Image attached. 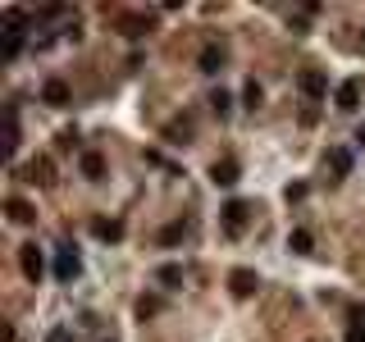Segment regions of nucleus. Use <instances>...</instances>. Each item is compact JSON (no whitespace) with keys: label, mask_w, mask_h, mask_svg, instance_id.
Instances as JSON below:
<instances>
[{"label":"nucleus","mask_w":365,"mask_h":342,"mask_svg":"<svg viewBox=\"0 0 365 342\" xmlns=\"http://www.w3.org/2000/svg\"><path fill=\"white\" fill-rule=\"evenodd\" d=\"M297 87H302V92L311 96V101H320V96H329V78H324L320 68H302V73H297Z\"/></svg>","instance_id":"obj_8"},{"label":"nucleus","mask_w":365,"mask_h":342,"mask_svg":"<svg viewBox=\"0 0 365 342\" xmlns=\"http://www.w3.org/2000/svg\"><path fill=\"white\" fill-rule=\"evenodd\" d=\"M333 105H338L342 114H357V110H361V83H357V78L338 83V92H333Z\"/></svg>","instance_id":"obj_7"},{"label":"nucleus","mask_w":365,"mask_h":342,"mask_svg":"<svg viewBox=\"0 0 365 342\" xmlns=\"http://www.w3.org/2000/svg\"><path fill=\"white\" fill-rule=\"evenodd\" d=\"M119 28H123V37H142L147 32V18H119Z\"/></svg>","instance_id":"obj_22"},{"label":"nucleus","mask_w":365,"mask_h":342,"mask_svg":"<svg viewBox=\"0 0 365 342\" xmlns=\"http://www.w3.org/2000/svg\"><path fill=\"white\" fill-rule=\"evenodd\" d=\"M361 42H365V32H361Z\"/></svg>","instance_id":"obj_28"},{"label":"nucleus","mask_w":365,"mask_h":342,"mask_svg":"<svg viewBox=\"0 0 365 342\" xmlns=\"http://www.w3.org/2000/svg\"><path fill=\"white\" fill-rule=\"evenodd\" d=\"M182 238H187V224H165V228H160V247H174V242H182Z\"/></svg>","instance_id":"obj_17"},{"label":"nucleus","mask_w":365,"mask_h":342,"mask_svg":"<svg viewBox=\"0 0 365 342\" xmlns=\"http://www.w3.org/2000/svg\"><path fill=\"white\" fill-rule=\"evenodd\" d=\"M78 274H82L78 247H60V251H55V279H60V283H73Z\"/></svg>","instance_id":"obj_4"},{"label":"nucleus","mask_w":365,"mask_h":342,"mask_svg":"<svg viewBox=\"0 0 365 342\" xmlns=\"http://www.w3.org/2000/svg\"><path fill=\"white\" fill-rule=\"evenodd\" d=\"M151 315H160V297H142L137 301V319H151Z\"/></svg>","instance_id":"obj_21"},{"label":"nucleus","mask_w":365,"mask_h":342,"mask_svg":"<svg viewBox=\"0 0 365 342\" xmlns=\"http://www.w3.org/2000/svg\"><path fill=\"white\" fill-rule=\"evenodd\" d=\"M219 214H224V233H228V238H242L247 219H252V205H247V201H228Z\"/></svg>","instance_id":"obj_2"},{"label":"nucleus","mask_w":365,"mask_h":342,"mask_svg":"<svg viewBox=\"0 0 365 342\" xmlns=\"http://www.w3.org/2000/svg\"><path fill=\"white\" fill-rule=\"evenodd\" d=\"M73 146H78V133L64 128V133H60V151H73Z\"/></svg>","instance_id":"obj_24"},{"label":"nucleus","mask_w":365,"mask_h":342,"mask_svg":"<svg viewBox=\"0 0 365 342\" xmlns=\"http://www.w3.org/2000/svg\"><path fill=\"white\" fill-rule=\"evenodd\" d=\"M23 51V9H5V46H0V60H14Z\"/></svg>","instance_id":"obj_1"},{"label":"nucleus","mask_w":365,"mask_h":342,"mask_svg":"<svg viewBox=\"0 0 365 342\" xmlns=\"http://www.w3.org/2000/svg\"><path fill=\"white\" fill-rule=\"evenodd\" d=\"M347 324H365V306L357 301V306H347Z\"/></svg>","instance_id":"obj_25"},{"label":"nucleus","mask_w":365,"mask_h":342,"mask_svg":"<svg viewBox=\"0 0 365 342\" xmlns=\"http://www.w3.org/2000/svg\"><path fill=\"white\" fill-rule=\"evenodd\" d=\"M92 233L101 242H119L123 238V219H92Z\"/></svg>","instance_id":"obj_14"},{"label":"nucleus","mask_w":365,"mask_h":342,"mask_svg":"<svg viewBox=\"0 0 365 342\" xmlns=\"http://www.w3.org/2000/svg\"><path fill=\"white\" fill-rule=\"evenodd\" d=\"M5 214H9V224H18V228H27V224L37 219V205H27L23 197H9V201H5Z\"/></svg>","instance_id":"obj_11"},{"label":"nucleus","mask_w":365,"mask_h":342,"mask_svg":"<svg viewBox=\"0 0 365 342\" xmlns=\"http://www.w3.org/2000/svg\"><path fill=\"white\" fill-rule=\"evenodd\" d=\"M283 197H287V201H306V183H287Z\"/></svg>","instance_id":"obj_23"},{"label":"nucleus","mask_w":365,"mask_h":342,"mask_svg":"<svg viewBox=\"0 0 365 342\" xmlns=\"http://www.w3.org/2000/svg\"><path fill=\"white\" fill-rule=\"evenodd\" d=\"M347 342H365V324H347Z\"/></svg>","instance_id":"obj_26"},{"label":"nucleus","mask_w":365,"mask_h":342,"mask_svg":"<svg viewBox=\"0 0 365 342\" xmlns=\"http://www.w3.org/2000/svg\"><path fill=\"white\" fill-rule=\"evenodd\" d=\"M78 169H82V178H92V183H101V178H105V155H101V151H82V160H78Z\"/></svg>","instance_id":"obj_12"},{"label":"nucleus","mask_w":365,"mask_h":342,"mask_svg":"<svg viewBox=\"0 0 365 342\" xmlns=\"http://www.w3.org/2000/svg\"><path fill=\"white\" fill-rule=\"evenodd\" d=\"M156 279L165 283V288H178V283H182V265H160V269H156Z\"/></svg>","instance_id":"obj_19"},{"label":"nucleus","mask_w":365,"mask_h":342,"mask_svg":"<svg viewBox=\"0 0 365 342\" xmlns=\"http://www.w3.org/2000/svg\"><path fill=\"white\" fill-rule=\"evenodd\" d=\"M23 173H27V183H37V188H51V183H55V164H51V155H32Z\"/></svg>","instance_id":"obj_9"},{"label":"nucleus","mask_w":365,"mask_h":342,"mask_svg":"<svg viewBox=\"0 0 365 342\" xmlns=\"http://www.w3.org/2000/svg\"><path fill=\"white\" fill-rule=\"evenodd\" d=\"M256 288H261V279H256V269H233V274H228V292H233L237 301L256 297Z\"/></svg>","instance_id":"obj_6"},{"label":"nucleus","mask_w":365,"mask_h":342,"mask_svg":"<svg viewBox=\"0 0 365 342\" xmlns=\"http://www.w3.org/2000/svg\"><path fill=\"white\" fill-rule=\"evenodd\" d=\"M357 142H361V146H365V128H361V133H357Z\"/></svg>","instance_id":"obj_27"},{"label":"nucleus","mask_w":365,"mask_h":342,"mask_svg":"<svg viewBox=\"0 0 365 342\" xmlns=\"http://www.w3.org/2000/svg\"><path fill=\"white\" fill-rule=\"evenodd\" d=\"M242 101H247V110H256V105L265 101V92H261V83H256V78H252V83L242 87Z\"/></svg>","instance_id":"obj_20"},{"label":"nucleus","mask_w":365,"mask_h":342,"mask_svg":"<svg viewBox=\"0 0 365 342\" xmlns=\"http://www.w3.org/2000/svg\"><path fill=\"white\" fill-rule=\"evenodd\" d=\"M237 173H242V169H237V160H233V155H224V160H215V164H210V183H215V188H233V183H237Z\"/></svg>","instance_id":"obj_10"},{"label":"nucleus","mask_w":365,"mask_h":342,"mask_svg":"<svg viewBox=\"0 0 365 342\" xmlns=\"http://www.w3.org/2000/svg\"><path fill=\"white\" fill-rule=\"evenodd\" d=\"M287 251H292V256H311V251H315V238H311L306 228H292V233H287Z\"/></svg>","instance_id":"obj_15"},{"label":"nucleus","mask_w":365,"mask_h":342,"mask_svg":"<svg viewBox=\"0 0 365 342\" xmlns=\"http://www.w3.org/2000/svg\"><path fill=\"white\" fill-rule=\"evenodd\" d=\"M18 269H23V279H32V283L46 274V256H42L37 242H23V247H18Z\"/></svg>","instance_id":"obj_3"},{"label":"nucleus","mask_w":365,"mask_h":342,"mask_svg":"<svg viewBox=\"0 0 365 342\" xmlns=\"http://www.w3.org/2000/svg\"><path fill=\"white\" fill-rule=\"evenodd\" d=\"M69 101H73V92H69V83H64V78H46V83H42V105L64 110Z\"/></svg>","instance_id":"obj_5"},{"label":"nucleus","mask_w":365,"mask_h":342,"mask_svg":"<svg viewBox=\"0 0 365 342\" xmlns=\"http://www.w3.org/2000/svg\"><path fill=\"white\" fill-rule=\"evenodd\" d=\"M210 110H215V114H219V119H224V114H228V110H233V96H228V92H224V87H219V92H210Z\"/></svg>","instance_id":"obj_18"},{"label":"nucleus","mask_w":365,"mask_h":342,"mask_svg":"<svg viewBox=\"0 0 365 342\" xmlns=\"http://www.w3.org/2000/svg\"><path fill=\"white\" fill-rule=\"evenodd\" d=\"M197 68L201 73H219V68H224V51H219V46H206V51L197 55Z\"/></svg>","instance_id":"obj_16"},{"label":"nucleus","mask_w":365,"mask_h":342,"mask_svg":"<svg viewBox=\"0 0 365 342\" xmlns=\"http://www.w3.org/2000/svg\"><path fill=\"white\" fill-rule=\"evenodd\" d=\"M329 169H333V183H342L352 173V151H347V146H333V151H329Z\"/></svg>","instance_id":"obj_13"}]
</instances>
